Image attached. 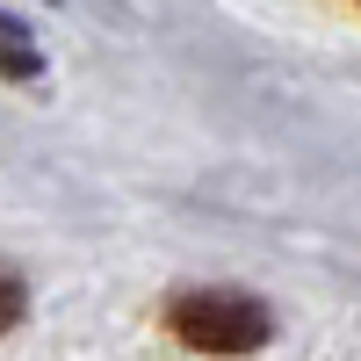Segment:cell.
Wrapping results in <instances>:
<instances>
[{"mask_svg": "<svg viewBox=\"0 0 361 361\" xmlns=\"http://www.w3.org/2000/svg\"><path fill=\"white\" fill-rule=\"evenodd\" d=\"M22 304H29V289H22V275H8V267H0V333H8V325L22 318Z\"/></svg>", "mask_w": 361, "mask_h": 361, "instance_id": "7a4b0ae2", "label": "cell"}, {"mask_svg": "<svg viewBox=\"0 0 361 361\" xmlns=\"http://www.w3.org/2000/svg\"><path fill=\"white\" fill-rule=\"evenodd\" d=\"M166 325L188 347H209V354H246V347H267V311L238 289H195V296H173L166 304Z\"/></svg>", "mask_w": 361, "mask_h": 361, "instance_id": "6da1fadb", "label": "cell"}]
</instances>
